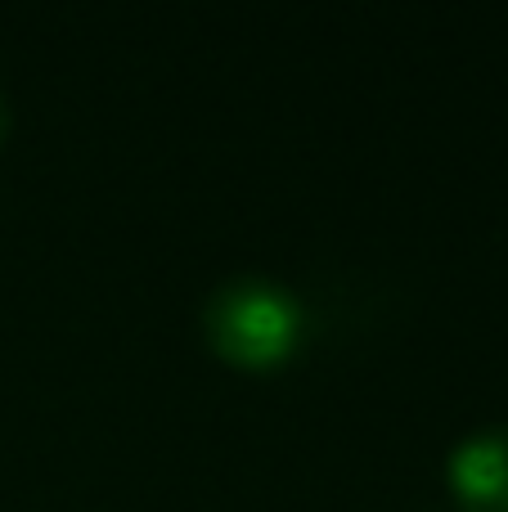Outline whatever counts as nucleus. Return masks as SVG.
<instances>
[{
  "mask_svg": "<svg viewBox=\"0 0 508 512\" xmlns=\"http://www.w3.org/2000/svg\"><path fill=\"white\" fill-rule=\"evenodd\" d=\"M311 306L270 274H230L203 301V337L234 369L270 373L293 364L311 342Z\"/></svg>",
  "mask_w": 508,
  "mask_h": 512,
  "instance_id": "obj_1",
  "label": "nucleus"
},
{
  "mask_svg": "<svg viewBox=\"0 0 508 512\" xmlns=\"http://www.w3.org/2000/svg\"><path fill=\"white\" fill-rule=\"evenodd\" d=\"M446 490L459 512H508V423H482L450 445Z\"/></svg>",
  "mask_w": 508,
  "mask_h": 512,
  "instance_id": "obj_2",
  "label": "nucleus"
},
{
  "mask_svg": "<svg viewBox=\"0 0 508 512\" xmlns=\"http://www.w3.org/2000/svg\"><path fill=\"white\" fill-rule=\"evenodd\" d=\"M5 135H9V99L0 90V144H5Z\"/></svg>",
  "mask_w": 508,
  "mask_h": 512,
  "instance_id": "obj_3",
  "label": "nucleus"
}]
</instances>
